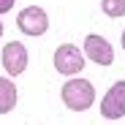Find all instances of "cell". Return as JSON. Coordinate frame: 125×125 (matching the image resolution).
<instances>
[{
    "label": "cell",
    "mask_w": 125,
    "mask_h": 125,
    "mask_svg": "<svg viewBox=\"0 0 125 125\" xmlns=\"http://www.w3.org/2000/svg\"><path fill=\"white\" fill-rule=\"evenodd\" d=\"M62 103L73 112H87L95 103V87L90 79H71L62 84Z\"/></svg>",
    "instance_id": "cell-1"
},
{
    "label": "cell",
    "mask_w": 125,
    "mask_h": 125,
    "mask_svg": "<svg viewBox=\"0 0 125 125\" xmlns=\"http://www.w3.org/2000/svg\"><path fill=\"white\" fill-rule=\"evenodd\" d=\"M84 62H87L84 54H82L73 44H62V46H57V52H54V71L62 73V76H76V73H82Z\"/></svg>",
    "instance_id": "cell-2"
},
{
    "label": "cell",
    "mask_w": 125,
    "mask_h": 125,
    "mask_svg": "<svg viewBox=\"0 0 125 125\" xmlns=\"http://www.w3.org/2000/svg\"><path fill=\"white\" fill-rule=\"evenodd\" d=\"M16 25H19V30L25 35H44L49 30V16H46V11L41 6H27V8L19 11Z\"/></svg>",
    "instance_id": "cell-3"
},
{
    "label": "cell",
    "mask_w": 125,
    "mask_h": 125,
    "mask_svg": "<svg viewBox=\"0 0 125 125\" xmlns=\"http://www.w3.org/2000/svg\"><path fill=\"white\" fill-rule=\"evenodd\" d=\"M101 114L106 120H120L125 117V82H117V84L109 87V93L101 101Z\"/></svg>",
    "instance_id": "cell-4"
},
{
    "label": "cell",
    "mask_w": 125,
    "mask_h": 125,
    "mask_svg": "<svg viewBox=\"0 0 125 125\" xmlns=\"http://www.w3.org/2000/svg\"><path fill=\"white\" fill-rule=\"evenodd\" d=\"M84 54H87V60L98 62V65H112V62H114V49H112V44H109L106 38L95 35V33H90V35L84 38Z\"/></svg>",
    "instance_id": "cell-5"
},
{
    "label": "cell",
    "mask_w": 125,
    "mask_h": 125,
    "mask_svg": "<svg viewBox=\"0 0 125 125\" xmlns=\"http://www.w3.org/2000/svg\"><path fill=\"white\" fill-rule=\"evenodd\" d=\"M3 68L8 71V76L25 73V68H27V49H25V44H19V41H8L6 44V49H3Z\"/></svg>",
    "instance_id": "cell-6"
},
{
    "label": "cell",
    "mask_w": 125,
    "mask_h": 125,
    "mask_svg": "<svg viewBox=\"0 0 125 125\" xmlns=\"http://www.w3.org/2000/svg\"><path fill=\"white\" fill-rule=\"evenodd\" d=\"M16 106V84L11 79L0 76V114H8Z\"/></svg>",
    "instance_id": "cell-7"
},
{
    "label": "cell",
    "mask_w": 125,
    "mask_h": 125,
    "mask_svg": "<svg viewBox=\"0 0 125 125\" xmlns=\"http://www.w3.org/2000/svg\"><path fill=\"white\" fill-rule=\"evenodd\" d=\"M101 8H103V14H106V16L120 19V16H125V0H103Z\"/></svg>",
    "instance_id": "cell-8"
},
{
    "label": "cell",
    "mask_w": 125,
    "mask_h": 125,
    "mask_svg": "<svg viewBox=\"0 0 125 125\" xmlns=\"http://www.w3.org/2000/svg\"><path fill=\"white\" fill-rule=\"evenodd\" d=\"M14 3H16V0H0V14H8L14 8Z\"/></svg>",
    "instance_id": "cell-9"
},
{
    "label": "cell",
    "mask_w": 125,
    "mask_h": 125,
    "mask_svg": "<svg viewBox=\"0 0 125 125\" xmlns=\"http://www.w3.org/2000/svg\"><path fill=\"white\" fill-rule=\"evenodd\" d=\"M122 49H125V30H122Z\"/></svg>",
    "instance_id": "cell-10"
},
{
    "label": "cell",
    "mask_w": 125,
    "mask_h": 125,
    "mask_svg": "<svg viewBox=\"0 0 125 125\" xmlns=\"http://www.w3.org/2000/svg\"><path fill=\"white\" fill-rule=\"evenodd\" d=\"M0 38H3V22H0Z\"/></svg>",
    "instance_id": "cell-11"
}]
</instances>
